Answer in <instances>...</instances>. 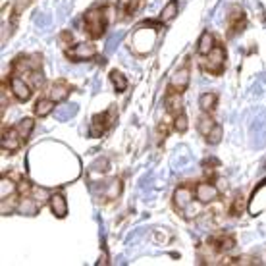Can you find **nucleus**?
I'll return each mask as SVG.
<instances>
[{
	"instance_id": "f3484780",
	"label": "nucleus",
	"mask_w": 266,
	"mask_h": 266,
	"mask_svg": "<svg viewBox=\"0 0 266 266\" xmlns=\"http://www.w3.org/2000/svg\"><path fill=\"white\" fill-rule=\"evenodd\" d=\"M214 35L212 33H208V31H204L201 39H199V43H197V52L201 54V56H206L208 52L214 49Z\"/></svg>"
},
{
	"instance_id": "bb28decb",
	"label": "nucleus",
	"mask_w": 266,
	"mask_h": 266,
	"mask_svg": "<svg viewBox=\"0 0 266 266\" xmlns=\"http://www.w3.org/2000/svg\"><path fill=\"white\" fill-rule=\"evenodd\" d=\"M214 124H216V122L212 120V118H210V116L203 114L201 118H199V122H197V129H199V133H201V135H206V133H208V131L214 127Z\"/></svg>"
},
{
	"instance_id": "c756f323",
	"label": "nucleus",
	"mask_w": 266,
	"mask_h": 266,
	"mask_svg": "<svg viewBox=\"0 0 266 266\" xmlns=\"http://www.w3.org/2000/svg\"><path fill=\"white\" fill-rule=\"evenodd\" d=\"M229 264L251 266V264H256V258H253V256H237V258H231V262H229Z\"/></svg>"
},
{
	"instance_id": "a878e982",
	"label": "nucleus",
	"mask_w": 266,
	"mask_h": 266,
	"mask_svg": "<svg viewBox=\"0 0 266 266\" xmlns=\"http://www.w3.org/2000/svg\"><path fill=\"white\" fill-rule=\"evenodd\" d=\"M16 191H18V185L12 183L8 177H2V181H0V197L6 199L10 195H16Z\"/></svg>"
},
{
	"instance_id": "9d476101",
	"label": "nucleus",
	"mask_w": 266,
	"mask_h": 266,
	"mask_svg": "<svg viewBox=\"0 0 266 266\" xmlns=\"http://www.w3.org/2000/svg\"><path fill=\"white\" fill-rule=\"evenodd\" d=\"M170 87L176 89L177 93H183L185 89L189 87V66H187V64H185V66H181L179 70H176V72H174Z\"/></svg>"
},
{
	"instance_id": "473e14b6",
	"label": "nucleus",
	"mask_w": 266,
	"mask_h": 266,
	"mask_svg": "<svg viewBox=\"0 0 266 266\" xmlns=\"http://www.w3.org/2000/svg\"><path fill=\"white\" fill-rule=\"evenodd\" d=\"M108 166H110L108 158H101V160H97V162L93 164V168H95V170H101V172H106V170H108Z\"/></svg>"
},
{
	"instance_id": "5701e85b",
	"label": "nucleus",
	"mask_w": 266,
	"mask_h": 266,
	"mask_svg": "<svg viewBox=\"0 0 266 266\" xmlns=\"http://www.w3.org/2000/svg\"><path fill=\"white\" fill-rule=\"evenodd\" d=\"M54 114L58 120H70V118H74L77 114V106L76 104H62V106H58L56 110H54Z\"/></svg>"
},
{
	"instance_id": "c85d7f7f",
	"label": "nucleus",
	"mask_w": 266,
	"mask_h": 266,
	"mask_svg": "<svg viewBox=\"0 0 266 266\" xmlns=\"http://www.w3.org/2000/svg\"><path fill=\"white\" fill-rule=\"evenodd\" d=\"M174 129L179 131V133H183L185 129H187V116L183 114V112H179L176 116V122H174Z\"/></svg>"
},
{
	"instance_id": "aec40b11",
	"label": "nucleus",
	"mask_w": 266,
	"mask_h": 266,
	"mask_svg": "<svg viewBox=\"0 0 266 266\" xmlns=\"http://www.w3.org/2000/svg\"><path fill=\"white\" fill-rule=\"evenodd\" d=\"M120 193H122V181H120L118 177L112 179V181H108V183L104 185V191H102V195H104L106 199H118Z\"/></svg>"
},
{
	"instance_id": "4be33fe9",
	"label": "nucleus",
	"mask_w": 266,
	"mask_h": 266,
	"mask_svg": "<svg viewBox=\"0 0 266 266\" xmlns=\"http://www.w3.org/2000/svg\"><path fill=\"white\" fill-rule=\"evenodd\" d=\"M176 12H177V0H170L164 6V10L160 12V16H158V22L160 24H168L176 16Z\"/></svg>"
},
{
	"instance_id": "0eeeda50",
	"label": "nucleus",
	"mask_w": 266,
	"mask_h": 266,
	"mask_svg": "<svg viewBox=\"0 0 266 266\" xmlns=\"http://www.w3.org/2000/svg\"><path fill=\"white\" fill-rule=\"evenodd\" d=\"M247 27V16L245 12L241 10L239 6H233L231 8V14H229V37H233V35H237L241 33L243 29Z\"/></svg>"
},
{
	"instance_id": "7c9ffc66",
	"label": "nucleus",
	"mask_w": 266,
	"mask_h": 266,
	"mask_svg": "<svg viewBox=\"0 0 266 266\" xmlns=\"http://www.w3.org/2000/svg\"><path fill=\"white\" fill-rule=\"evenodd\" d=\"M122 39H124V33H118L116 37H112V39H110V41H108V47H106V51H108V52H112V51H114L116 47H118V43H120Z\"/></svg>"
},
{
	"instance_id": "423d86ee",
	"label": "nucleus",
	"mask_w": 266,
	"mask_h": 266,
	"mask_svg": "<svg viewBox=\"0 0 266 266\" xmlns=\"http://www.w3.org/2000/svg\"><path fill=\"white\" fill-rule=\"evenodd\" d=\"M218 195H220V189L208 181H201L195 187V199L201 203H212L214 199H218Z\"/></svg>"
},
{
	"instance_id": "39448f33",
	"label": "nucleus",
	"mask_w": 266,
	"mask_h": 266,
	"mask_svg": "<svg viewBox=\"0 0 266 266\" xmlns=\"http://www.w3.org/2000/svg\"><path fill=\"white\" fill-rule=\"evenodd\" d=\"M22 135L16 127H10V129H4L2 133V151H8V152H16L22 149Z\"/></svg>"
},
{
	"instance_id": "a211bd4d",
	"label": "nucleus",
	"mask_w": 266,
	"mask_h": 266,
	"mask_svg": "<svg viewBox=\"0 0 266 266\" xmlns=\"http://www.w3.org/2000/svg\"><path fill=\"white\" fill-rule=\"evenodd\" d=\"M216 102H218V95L216 93H203L199 97V106L204 112H212L216 108Z\"/></svg>"
},
{
	"instance_id": "b1692460",
	"label": "nucleus",
	"mask_w": 266,
	"mask_h": 266,
	"mask_svg": "<svg viewBox=\"0 0 266 266\" xmlns=\"http://www.w3.org/2000/svg\"><path fill=\"white\" fill-rule=\"evenodd\" d=\"M33 127H35V122L31 120V118H24L18 126H16V129L20 131V135H22V139L27 141L29 139V135H31V131H33Z\"/></svg>"
},
{
	"instance_id": "1a4fd4ad",
	"label": "nucleus",
	"mask_w": 266,
	"mask_h": 266,
	"mask_svg": "<svg viewBox=\"0 0 266 266\" xmlns=\"http://www.w3.org/2000/svg\"><path fill=\"white\" fill-rule=\"evenodd\" d=\"M10 89H12L14 97H16L18 101L27 102L31 99V87L27 85L22 77H16V76L10 77Z\"/></svg>"
},
{
	"instance_id": "7ed1b4c3",
	"label": "nucleus",
	"mask_w": 266,
	"mask_h": 266,
	"mask_svg": "<svg viewBox=\"0 0 266 266\" xmlns=\"http://www.w3.org/2000/svg\"><path fill=\"white\" fill-rule=\"evenodd\" d=\"M116 116H118V112H116L114 106H110L106 112H101V114L95 116L93 122H91V131H89L91 137H101V135H104V131L110 129L116 124Z\"/></svg>"
},
{
	"instance_id": "20e7f679",
	"label": "nucleus",
	"mask_w": 266,
	"mask_h": 266,
	"mask_svg": "<svg viewBox=\"0 0 266 266\" xmlns=\"http://www.w3.org/2000/svg\"><path fill=\"white\" fill-rule=\"evenodd\" d=\"M66 56L72 60V62H83V60H91L97 56V47L91 45V43H79L76 47L68 49Z\"/></svg>"
},
{
	"instance_id": "cd10ccee",
	"label": "nucleus",
	"mask_w": 266,
	"mask_h": 266,
	"mask_svg": "<svg viewBox=\"0 0 266 266\" xmlns=\"http://www.w3.org/2000/svg\"><path fill=\"white\" fill-rule=\"evenodd\" d=\"M243 210H245V197L243 195H235V199H233V203H231V208H229V214L231 216H241L243 214Z\"/></svg>"
},
{
	"instance_id": "f03ea898",
	"label": "nucleus",
	"mask_w": 266,
	"mask_h": 266,
	"mask_svg": "<svg viewBox=\"0 0 266 266\" xmlns=\"http://www.w3.org/2000/svg\"><path fill=\"white\" fill-rule=\"evenodd\" d=\"M224 66H226V49L216 45L214 49L204 56V60L201 62V70L210 76H220L224 72Z\"/></svg>"
},
{
	"instance_id": "2f4dec72",
	"label": "nucleus",
	"mask_w": 266,
	"mask_h": 266,
	"mask_svg": "<svg viewBox=\"0 0 266 266\" xmlns=\"http://www.w3.org/2000/svg\"><path fill=\"white\" fill-rule=\"evenodd\" d=\"M31 76H33V85H35V87H43V85H45V77H43L41 72H35V70H33Z\"/></svg>"
},
{
	"instance_id": "9b49d317",
	"label": "nucleus",
	"mask_w": 266,
	"mask_h": 266,
	"mask_svg": "<svg viewBox=\"0 0 266 266\" xmlns=\"http://www.w3.org/2000/svg\"><path fill=\"white\" fill-rule=\"evenodd\" d=\"M191 199H193V191L187 185H179L174 191V206L177 210H185L191 204Z\"/></svg>"
},
{
	"instance_id": "4468645a",
	"label": "nucleus",
	"mask_w": 266,
	"mask_h": 266,
	"mask_svg": "<svg viewBox=\"0 0 266 266\" xmlns=\"http://www.w3.org/2000/svg\"><path fill=\"white\" fill-rule=\"evenodd\" d=\"M18 210L26 216H33L39 212V201L31 199L29 195H24L20 201H18Z\"/></svg>"
},
{
	"instance_id": "412c9836",
	"label": "nucleus",
	"mask_w": 266,
	"mask_h": 266,
	"mask_svg": "<svg viewBox=\"0 0 266 266\" xmlns=\"http://www.w3.org/2000/svg\"><path fill=\"white\" fill-rule=\"evenodd\" d=\"M110 81H112V85H114V91H118V93H124L127 89V77L122 74V72H118V70H114V72H110Z\"/></svg>"
},
{
	"instance_id": "ddd939ff",
	"label": "nucleus",
	"mask_w": 266,
	"mask_h": 266,
	"mask_svg": "<svg viewBox=\"0 0 266 266\" xmlns=\"http://www.w3.org/2000/svg\"><path fill=\"white\" fill-rule=\"evenodd\" d=\"M179 95H181V93L174 91L172 87L168 89V95H166V110L174 116H177L179 112H183V110H181V97H179Z\"/></svg>"
},
{
	"instance_id": "393cba45",
	"label": "nucleus",
	"mask_w": 266,
	"mask_h": 266,
	"mask_svg": "<svg viewBox=\"0 0 266 266\" xmlns=\"http://www.w3.org/2000/svg\"><path fill=\"white\" fill-rule=\"evenodd\" d=\"M222 135H224V129H222V126L220 124H214V127L204 135V139H206V143L208 145H218L220 141H222Z\"/></svg>"
},
{
	"instance_id": "f257e3e1",
	"label": "nucleus",
	"mask_w": 266,
	"mask_h": 266,
	"mask_svg": "<svg viewBox=\"0 0 266 266\" xmlns=\"http://www.w3.org/2000/svg\"><path fill=\"white\" fill-rule=\"evenodd\" d=\"M83 24L87 27V33L93 39H101L108 27V8L99 6V8H91L83 16Z\"/></svg>"
},
{
	"instance_id": "6e6552de",
	"label": "nucleus",
	"mask_w": 266,
	"mask_h": 266,
	"mask_svg": "<svg viewBox=\"0 0 266 266\" xmlns=\"http://www.w3.org/2000/svg\"><path fill=\"white\" fill-rule=\"evenodd\" d=\"M208 245L214 249L216 253H228V251L233 249L235 239H233L231 233H218V235H214V237H210Z\"/></svg>"
},
{
	"instance_id": "f8f14e48",
	"label": "nucleus",
	"mask_w": 266,
	"mask_h": 266,
	"mask_svg": "<svg viewBox=\"0 0 266 266\" xmlns=\"http://www.w3.org/2000/svg\"><path fill=\"white\" fill-rule=\"evenodd\" d=\"M49 206H51L52 214L56 216V218H64V216L68 214V201H66V197L60 195V193L52 195L51 201H49Z\"/></svg>"
},
{
	"instance_id": "2eb2a0df",
	"label": "nucleus",
	"mask_w": 266,
	"mask_h": 266,
	"mask_svg": "<svg viewBox=\"0 0 266 266\" xmlns=\"http://www.w3.org/2000/svg\"><path fill=\"white\" fill-rule=\"evenodd\" d=\"M70 95V85L66 81H56L51 87V99L54 102H64Z\"/></svg>"
},
{
	"instance_id": "6ab92c4d",
	"label": "nucleus",
	"mask_w": 266,
	"mask_h": 266,
	"mask_svg": "<svg viewBox=\"0 0 266 266\" xmlns=\"http://www.w3.org/2000/svg\"><path fill=\"white\" fill-rule=\"evenodd\" d=\"M54 110V101L52 99H39L37 104H35V114L39 118H47L49 114H52Z\"/></svg>"
},
{
	"instance_id": "dca6fc26",
	"label": "nucleus",
	"mask_w": 266,
	"mask_h": 266,
	"mask_svg": "<svg viewBox=\"0 0 266 266\" xmlns=\"http://www.w3.org/2000/svg\"><path fill=\"white\" fill-rule=\"evenodd\" d=\"M266 137V118L260 116L256 122H253V139H254V147H260L264 143Z\"/></svg>"
}]
</instances>
